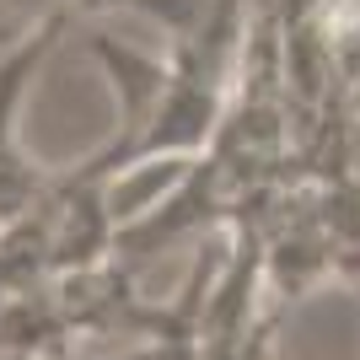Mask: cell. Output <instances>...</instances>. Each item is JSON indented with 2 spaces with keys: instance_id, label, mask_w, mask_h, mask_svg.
I'll use <instances>...</instances> for the list:
<instances>
[{
  "instance_id": "6da1fadb",
  "label": "cell",
  "mask_w": 360,
  "mask_h": 360,
  "mask_svg": "<svg viewBox=\"0 0 360 360\" xmlns=\"http://www.w3.org/2000/svg\"><path fill=\"white\" fill-rule=\"evenodd\" d=\"M70 27V11L44 22V27L22 38L16 49L0 54V226H11L16 215H27L38 199L49 194V178L38 172V162L22 156V140H16V113H22V97H27L32 75L44 70V60L54 54L60 32Z\"/></svg>"
},
{
  "instance_id": "7a4b0ae2",
  "label": "cell",
  "mask_w": 360,
  "mask_h": 360,
  "mask_svg": "<svg viewBox=\"0 0 360 360\" xmlns=\"http://www.w3.org/2000/svg\"><path fill=\"white\" fill-rule=\"evenodd\" d=\"M355 307H360V280H355Z\"/></svg>"
}]
</instances>
